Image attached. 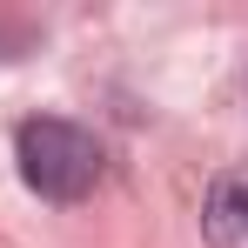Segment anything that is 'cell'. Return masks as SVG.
<instances>
[{"instance_id":"7a4b0ae2","label":"cell","mask_w":248,"mask_h":248,"mask_svg":"<svg viewBox=\"0 0 248 248\" xmlns=\"http://www.w3.org/2000/svg\"><path fill=\"white\" fill-rule=\"evenodd\" d=\"M202 228L215 248H248V168H228L215 188H208Z\"/></svg>"},{"instance_id":"6da1fadb","label":"cell","mask_w":248,"mask_h":248,"mask_svg":"<svg viewBox=\"0 0 248 248\" xmlns=\"http://www.w3.org/2000/svg\"><path fill=\"white\" fill-rule=\"evenodd\" d=\"M14 155H20V181H27L41 202H87V195L101 188V168H108L101 141H94L87 127L61 121V114L20 121Z\"/></svg>"}]
</instances>
